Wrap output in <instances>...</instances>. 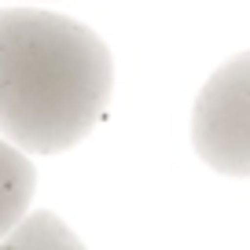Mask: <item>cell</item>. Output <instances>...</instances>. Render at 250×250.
Wrapping results in <instances>:
<instances>
[{
	"label": "cell",
	"instance_id": "1",
	"mask_svg": "<svg viewBox=\"0 0 250 250\" xmlns=\"http://www.w3.org/2000/svg\"><path fill=\"white\" fill-rule=\"evenodd\" d=\"M110 85V52L88 26L33 8L0 11V133L11 147H74L100 122Z\"/></svg>",
	"mask_w": 250,
	"mask_h": 250
},
{
	"label": "cell",
	"instance_id": "2",
	"mask_svg": "<svg viewBox=\"0 0 250 250\" xmlns=\"http://www.w3.org/2000/svg\"><path fill=\"white\" fill-rule=\"evenodd\" d=\"M191 144L225 177L250 173V55L239 52L203 85L191 114Z\"/></svg>",
	"mask_w": 250,
	"mask_h": 250
},
{
	"label": "cell",
	"instance_id": "3",
	"mask_svg": "<svg viewBox=\"0 0 250 250\" xmlns=\"http://www.w3.org/2000/svg\"><path fill=\"white\" fill-rule=\"evenodd\" d=\"M37 184V169L19 147L0 140V239L26 217Z\"/></svg>",
	"mask_w": 250,
	"mask_h": 250
}]
</instances>
